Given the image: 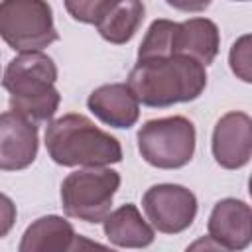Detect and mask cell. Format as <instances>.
Returning <instances> with one entry per match:
<instances>
[{"label": "cell", "instance_id": "cell-3", "mask_svg": "<svg viewBox=\"0 0 252 252\" xmlns=\"http://www.w3.org/2000/svg\"><path fill=\"white\" fill-rule=\"evenodd\" d=\"M45 148L49 158L65 167H102L122 159L120 142L77 112L63 114L47 126Z\"/></svg>", "mask_w": 252, "mask_h": 252}, {"label": "cell", "instance_id": "cell-21", "mask_svg": "<svg viewBox=\"0 0 252 252\" xmlns=\"http://www.w3.org/2000/svg\"><path fill=\"white\" fill-rule=\"evenodd\" d=\"M236 2H246V0H236Z\"/></svg>", "mask_w": 252, "mask_h": 252}, {"label": "cell", "instance_id": "cell-16", "mask_svg": "<svg viewBox=\"0 0 252 252\" xmlns=\"http://www.w3.org/2000/svg\"><path fill=\"white\" fill-rule=\"evenodd\" d=\"M175 26H177V22H171V20L152 22V26L146 32V37L142 39V43L138 47V61L173 55Z\"/></svg>", "mask_w": 252, "mask_h": 252}, {"label": "cell", "instance_id": "cell-13", "mask_svg": "<svg viewBox=\"0 0 252 252\" xmlns=\"http://www.w3.org/2000/svg\"><path fill=\"white\" fill-rule=\"evenodd\" d=\"M144 14L146 8L142 0H108L94 26L102 39L120 45L134 37L144 22Z\"/></svg>", "mask_w": 252, "mask_h": 252}, {"label": "cell", "instance_id": "cell-6", "mask_svg": "<svg viewBox=\"0 0 252 252\" xmlns=\"http://www.w3.org/2000/svg\"><path fill=\"white\" fill-rule=\"evenodd\" d=\"M0 37L16 51H39L59 39L45 0H2Z\"/></svg>", "mask_w": 252, "mask_h": 252}, {"label": "cell", "instance_id": "cell-1", "mask_svg": "<svg viewBox=\"0 0 252 252\" xmlns=\"http://www.w3.org/2000/svg\"><path fill=\"white\" fill-rule=\"evenodd\" d=\"M138 102L154 108L195 100L207 87L205 65L187 55H167L138 61L128 75Z\"/></svg>", "mask_w": 252, "mask_h": 252}, {"label": "cell", "instance_id": "cell-20", "mask_svg": "<svg viewBox=\"0 0 252 252\" xmlns=\"http://www.w3.org/2000/svg\"><path fill=\"white\" fill-rule=\"evenodd\" d=\"M171 8L181 10V12H203L205 8L211 6L213 0H165Z\"/></svg>", "mask_w": 252, "mask_h": 252}, {"label": "cell", "instance_id": "cell-9", "mask_svg": "<svg viewBox=\"0 0 252 252\" xmlns=\"http://www.w3.org/2000/svg\"><path fill=\"white\" fill-rule=\"evenodd\" d=\"M37 156V124L8 110L0 114V169L18 171Z\"/></svg>", "mask_w": 252, "mask_h": 252}, {"label": "cell", "instance_id": "cell-18", "mask_svg": "<svg viewBox=\"0 0 252 252\" xmlns=\"http://www.w3.org/2000/svg\"><path fill=\"white\" fill-rule=\"evenodd\" d=\"M108 0H65L69 16L83 24H94Z\"/></svg>", "mask_w": 252, "mask_h": 252}, {"label": "cell", "instance_id": "cell-2", "mask_svg": "<svg viewBox=\"0 0 252 252\" xmlns=\"http://www.w3.org/2000/svg\"><path fill=\"white\" fill-rule=\"evenodd\" d=\"M57 67L41 51H22L16 55L2 77V87L10 93V110L32 122H47L59 106L55 89Z\"/></svg>", "mask_w": 252, "mask_h": 252}, {"label": "cell", "instance_id": "cell-12", "mask_svg": "<svg viewBox=\"0 0 252 252\" xmlns=\"http://www.w3.org/2000/svg\"><path fill=\"white\" fill-rule=\"evenodd\" d=\"M219 43V28L209 18H191L175 26L173 53L193 57L205 67L217 57Z\"/></svg>", "mask_w": 252, "mask_h": 252}, {"label": "cell", "instance_id": "cell-17", "mask_svg": "<svg viewBox=\"0 0 252 252\" xmlns=\"http://www.w3.org/2000/svg\"><path fill=\"white\" fill-rule=\"evenodd\" d=\"M230 69L244 83H250V35H242L230 49Z\"/></svg>", "mask_w": 252, "mask_h": 252}, {"label": "cell", "instance_id": "cell-8", "mask_svg": "<svg viewBox=\"0 0 252 252\" xmlns=\"http://www.w3.org/2000/svg\"><path fill=\"white\" fill-rule=\"evenodd\" d=\"M213 156L224 169H238L252 156V120L246 112L232 110L220 116L213 130Z\"/></svg>", "mask_w": 252, "mask_h": 252}, {"label": "cell", "instance_id": "cell-15", "mask_svg": "<svg viewBox=\"0 0 252 252\" xmlns=\"http://www.w3.org/2000/svg\"><path fill=\"white\" fill-rule=\"evenodd\" d=\"M104 236L122 248H144L154 242V228L142 219L136 205L126 203L102 219Z\"/></svg>", "mask_w": 252, "mask_h": 252}, {"label": "cell", "instance_id": "cell-10", "mask_svg": "<svg viewBox=\"0 0 252 252\" xmlns=\"http://www.w3.org/2000/svg\"><path fill=\"white\" fill-rule=\"evenodd\" d=\"M209 238L217 248L242 250L252 240V211L240 199H222L209 217Z\"/></svg>", "mask_w": 252, "mask_h": 252}, {"label": "cell", "instance_id": "cell-5", "mask_svg": "<svg viewBox=\"0 0 252 252\" xmlns=\"http://www.w3.org/2000/svg\"><path fill=\"white\" fill-rule=\"evenodd\" d=\"M195 138V126L185 116L154 118L138 130V150L150 165L177 169L191 161Z\"/></svg>", "mask_w": 252, "mask_h": 252}, {"label": "cell", "instance_id": "cell-19", "mask_svg": "<svg viewBox=\"0 0 252 252\" xmlns=\"http://www.w3.org/2000/svg\"><path fill=\"white\" fill-rule=\"evenodd\" d=\"M14 222H16V205L8 195L0 193V238H4L12 230Z\"/></svg>", "mask_w": 252, "mask_h": 252}, {"label": "cell", "instance_id": "cell-11", "mask_svg": "<svg viewBox=\"0 0 252 252\" xmlns=\"http://www.w3.org/2000/svg\"><path fill=\"white\" fill-rule=\"evenodd\" d=\"M87 106L112 128H130L140 116V102L126 83H110L94 89L89 94Z\"/></svg>", "mask_w": 252, "mask_h": 252}, {"label": "cell", "instance_id": "cell-4", "mask_svg": "<svg viewBox=\"0 0 252 252\" xmlns=\"http://www.w3.org/2000/svg\"><path fill=\"white\" fill-rule=\"evenodd\" d=\"M120 187V173L108 167H87L69 173L61 183V207L67 217L102 222Z\"/></svg>", "mask_w": 252, "mask_h": 252}, {"label": "cell", "instance_id": "cell-7", "mask_svg": "<svg viewBox=\"0 0 252 252\" xmlns=\"http://www.w3.org/2000/svg\"><path fill=\"white\" fill-rule=\"evenodd\" d=\"M142 207L154 228L163 234H177L193 224L197 197L183 185L159 183L144 193Z\"/></svg>", "mask_w": 252, "mask_h": 252}, {"label": "cell", "instance_id": "cell-14", "mask_svg": "<svg viewBox=\"0 0 252 252\" xmlns=\"http://www.w3.org/2000/svg\"><path fill=\"white\" fill-rule=\"evenodd\" d=\"M77 234L69 220L57 215H47L33 220L20 242V252H65L75 250Z\"/></svg>", "mask_w": 252, "mask_h": 252}]
</instances>
